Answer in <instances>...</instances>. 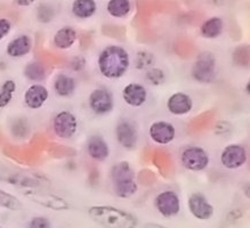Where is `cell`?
I'll use <instances>...</instances> for the list:
<instances>
[{
	"label": "cell",
	"instance_id": "52a82bcc",
	"mask_svg": "<svg viewBox=\"0 0 250 228\" xmlns=\"http://www.w3.org/2000/svg\"><path fill=\"white\" fill-rule=\"evenodd\" d=\"M182 163L187 169L191 171H201L207 168L209 156L207 152L201 147H188L182 153Z\"/></svg>",
	"mask_w": 250,
	"mask_h": 228
},
{
	"label": "cell",
	"instance_id": "f1b7e54d",
	"mask_svg": "<svg viewBox=\"0 0 250 228\" xmlns=\"http://www.w3.org/2000/svg\"><path fill=\"white\" fill-rule=\"evenodd\" d=\"M153 63V56L152 54L147 52H141L137 54V68L138 69H145L147 66H150Z\"/></svg>",
	"mask_w": 250,
	"mask_h": 228
},
{
	"label": "cell",
	"instance_id": "7c38bea8",
	"mask_svg": "<svg viewBox=\"0 0 250 228\" xmlns=\"http://www.w3.org/2000/svg\"><path fill=\"white\" fill-rule=\"evenodd\" d=\"M175 135H176V130L169 122L158 121L150 127V137L157 144H161V145L169 144L174 140Z\"/></svg>",
	"mask_w": 250,
	"mask_h": 228
},
{
	"label": "cell",
	"instance_id": "f546056e",
	"mask_svg": "<svg viewBox=\"0 0 250 228\" xmlns=\"http://www.w3.org/2000/svg\"><path fill=\"white\" fill-rule=\"evenodd\" d=\"M12 23L7 19H0V40H2L11 32Z\"/></svg>",
	"mask_w": 250,
	"mask_h": 228
},
{
	"label": "cell",
	"instance_id": "1f68e13d",
	"mask_svg": "<svg viewBox=\"0 0 250 228\" xmlns=\"http://www.w3.org/2000/svg\"><path fill=\"white\" fill-rule=\"evenodd\" d=\"M36 0H14V2L18 6H21V7H28V6L32 5Z\"/></svg>",
	"mask_w": 250,
	"mask_h": 228
},
{
	"label": "cell",
	"instance_id": "603a6c76",
	"mask_svg": "<svg viewBox=\"0 0 250 228\" xmlns=\"http://www.w3.org/2000/svg\"><path fill=\"white\" fill-rule=\"evenodd\" d=\"M107 13L113 18H125L130 12L129 0H110L106 6Z\"/></svg>",
	"mask_w": 250,
	"mask_h": 228
},
{
	"label": "cell",
	"instance_id": "e0dca14e",
	"mask_svg": "<svg viewBox=\"0 0 250 228\" xmlns=\"http://www.w3.org/2000/svg\"><path fill=\"white\" fill-rule=\"evenodd\" d=\"M32 49V40L29 36L22 35L16 37L15 39H13L11 42L8 43L6 52L7 55L13 57V58H20L23 57L31 52Z\"/></svg>",
	"mask_w": 250,
	"mask_h": 228
},
{
	"label": "cell",
	"instance_id": "5bb4252c",
	"mask_svg": "<svg viewBox=\"0 0 250 228\" xmlns=\"http://www.w3.org/2000/svg\"><path fill=\"white\" fill-rule=\"evenodd\" d=\"M117 139L125 149L131 150L137 144V133L135 127L128 121L120 122L116 130Z\"/></svg>",
	"mask_w": 250,
	"mask_h": 228
},
{
	"label": "cell",
	"instance_id": "ac0fdd59",
	"mask_svg": "<svg viewBox=\"0 0 250 228\" xmlns=\"http://www.w3.org/2000/svg\"><path fill=\"white\" fill-rule=\"evenodd\" d=\"M87 150L90 157L96 161H104L109 156L110 150L105 140L100 136L90 137L87 144Z\"/></svg>",
	"mask_w": 250,
	"mask_h": 228
},
{
	"label": "cell",
	"instance_id": "4316f807",
	"mask_svg": "<svg viewBox=\"0 0 250 228\" xmlns=\"http://www.w3.org/2000/svg\"><path fill=\"white\" fill-rule=\"evenodd\" d=\"M146 79L148 80V82L153 86H160L165 82L166 80V76L162 70L160 69H151L148 70V72L146 73Z\"/></svg>",
	"mask_w": 250,
	"mask_h": 228
},
{
	"label": "cell",
	"instance_id": "9c48e42d",
	"mask_svg": "<svg viewBox=\"0 0 250 228\" xmlns=\"http://www.w3.org/2000/svg\"><path fill=\"white\" fill-rule=\"evenodd\" d=\"M247 161L246 149L238 144L226 146L222 152L221 162L228 169H238L242 167Z\"/></svg>",
	"mask_w": 250,
	"mask_h": 228
},
{
	"label": "cell",
	"instance_id": "cb8c5ba5",
	"mask_svg": "<svg viewBox=\"0 0 250 228\" xmlns=\"http://www.w3.org/2000/svg\"><path fill=\"white\" fill-rule=\"evenodd\" d=\"M16 90V83L14 80H6L0 88V109L6 107L12 102Z\"/></svg>",
	"mask_w": 250,
	"mask_h": 228
},
{
	"label": "cell",
	"instance_id": "3957f363",
	"mask_svg": "<svg viewBox=\"0 0 250 228\" xmlns=\"http://www.w3.org/2000/svg\"><path fill=\"white\" fill-rule=\"evenodd\" d=\"M114 192L119 197H130L137 192V184L135 182L133 170L128 162H119L111 170Z\"/></svg>",
	"mask_w": 250,
	"mask_h": 228
},
{
	"label": "cell",
	"instance_id": "8fae6325",
	"mask_svg": "<svg viewBox=\"0 0 250 228\" xmlns=\"http://www.w3.org/2000/svg\"><path fill=\"white\" fill-rule=\"evenodd\" d=\"M190 212L199 220H208L214 214V207L200 193L192 194L188 199Z\"/></svg>",
	"mask_w": 250,
	"mask_h": 228
},
{
	"label": "cell",
	"instance_id": "8992f818",
	"mask_svg": "<svg viewBox=\"0 0 250 228\" xmlns=\"http://www.w3.org/2000/svg\"><path fill=\"white\" fill-rule=\"evenodd\" d=\"M53 129L56 136L60 138H71L78 129L76 115L69 111H62V112L57 113L53 121Z\"/></svg>",
	"mask_w": 250,
	"mask_h": 228
},
{
	"label": "cell",
	"instance_id": "d6986e66",
	"mask_svg": "<svg viewBox=\"0 0 250 228\" xmlns=\"http://www.w3.org/2000/svg\"><path fill=\"white\" fill-rule=\"evenodd\" d=\"M77 40V31L71 26H63L54 35V45L59 49H69Z\"/></svg>",
	"mask_w": 250,
	"mask_h": 228
},
{
	"label": "cell",
	"instance_id": "ba28073f",
	"mask_svg": "<svg viewBox=\"0 0 250 228\" xmlns=\"http://www.w3.org/2000/svg\"><path fill=\"white\" fill-rule=\"evenodd\" d=\"M155 207L166 218L176 216L181 210L180 197L173 190H165L155 197Z\"/></svg>",
	"mask_w": 250,
	"mask_h": 228
},
{
	"label": "cell",
	"instance_id": "5b68a950",
	"mask_svg": "<svg viewBox=\"0 0 250 228\" xmlns=\"http://www.w3.org/2000/svg\"><path fill=\"white\" fill-rule=\"evenodd\" d=\"M215 57L210 53H202L192 69V76L199 82H211L215 76Z\"/></svg>",
	"mask_w": 250,
	"mask_h": 228
},
{
	"label": "cell",
	"instance_id": "6da1fadb",
	"mask_svg": "<svg viewBox=\"0 0 250 228\" xmlns=\"http://www.w3.org/2000/svg\"><path fill=\"white\" fill-rule=\"evenodd\" d=\"M88 216L100 226L106 228H133L137 226L136 217L114 207H92L88 210Z\"/></svg>",
	"mask_w": 250,
	"mask_h": 228
},
{
	"label": "cell",
	"instance_id": "277c9868",
	"mask_svg": "<svg viewBox=\"0 0 250 228\" xmlns=\"http://www.w3.org/2000/svg\"><path fill=\"white\" fill-rule=\"evenodd\" d=\"M23 194L29 199H31L33 202L40 204V206L49 208L52 210H66L69 209L70 206L65 200L62 197L54 195L48 192H40V190H35L32 187L23 190Z\"/></svg>",
	"mask_w": 250,
	"mask_h": 228
},
{
	"label": "cell",
	"instance_id": "2e32d148",
	"mask_svg": "<svg viewBox=\"0 0 250 228\" xmlns=\"http://www.w3.org/2000/svg\"><path fill=\"white\" fill-rule=\"evenodd\" d=\"M147 97L146 89L138 83L127 85L123 90V98L128 105L133 107L142 106L145 103Z\"/></svg>",
	"mask_w": 250,
	"mask_h": 228
},
{
	"label": "cell",
	"instance_id": "7402d4cb",
	"mask_svg": "<svg viewBox=\"0 0 250 228\" xmlns=\"http://www.w3.org/2000/svg\"><path fill=\"white\" fill-rule=\"evenodd\" d=\"M223 28H224V23H223L222 19H208L201 25V35L206 39H215L223 32Z\"/></svg>",
	"mask_w": 250,
	"mask_h": 228
},
{
	"label": "cell",
	"instance_id": "83f0119b",
	"mask_svg": "<svg viewBox=\"0 0 250 228\" xmlns=\"http://www.w3.org/2000/svg\"><path fill=\"white\" fill-rule=\"evenodd\" d=\"M54 18V11L48 5L42 4L38 7V19L42 23H47L52 21Z\"/></svg>",
	"mask_w": 250,
	"mask_h": 228
},
{
	"label": "cell",
	"instance_id": "9a60e30c",
	"mask_svg": "<svg viewBox=\"0 0 250 228\" xmlns=\"http://www.w3.org/2000/svg\"><path fill=\"white\" fill-rule=\"evenodd\" d=\"M192 106H193L192 98L183 93H176L171 95L167 103L169 112L175 114V115H184V114L190 112Z\"/></svg>",
	"mask_w": 250,
	"mask_h": 228
},
{
	"label": "cell",
	"instance_id": "d4e9b609",
	"mask_svg": "<svg viewBox=\"0 0 250 228\" xmlns=\"http://www.w3.org/2000/svg\"><path fill=\"white\" fill-rule=\"evenodd\" d=\"M0 207L12 211H19L22 209V204L18 197L2 190H0Z\"/></svg>",
	"mask_w": 250,
	"mask_h": 228
},
{
	"label": "cell",
	"instance_id": "30bf717a",
	"mask_svg": "<svg viewBox=\"0 0 250 228\" xmlns=\"http://www.w3.org/2000/svg\"><path fill=\"white\" fill-rule=\"evenodd\" d=\"M89 106L94 113L106 114L113 109V97L106 89H96L90 94Z\"/></svg>",
	"mask_w": 250,
	"mask_h": 228
},
{
	"label": "cell",
	"instance_id": "4dcf8cb0",
	"mask_svg": "<svg viewBox=\"0 0 250 228\" xmlns=\"http://www.w3.org/2000/svg\"><path fill=\"white\" fill-rule=\"evenodd\" d=\"M29 226L31 228H48L50 226L49 221L43 217H36L30 221Z\"/></svg>",
	"mask_w": 250,
	"mask_h": 228
},
{
	"label": "cell",
	"instance_id": "7a4b0ae2",
	"mask_svg": "<svg viewBox=\"0 0 250 228\" xmlns=\"http://www.w3.org/2000/svg\"><path fill=\"white\" fill-rule=\"evenodd\" d=\"M99 68L101 73L105 78H120L129 68L128 53L119 46L106 47L99 57Z\"/></svg>",
	"mask_w": 250,
	"mask_h": 228
},
{
	"label": "cell",
	"instance_id": "4fadbf2b",
	"mask_svg": "<svg viewBox=\"0 0 250 228\" xmlns=\"http://www.w3.org/2000/svg\"><path fill=\"white\" fill-rule=\"evenodd\" d=\"M48 96L49 93L45 86L40 85V83H35L26 89L24 94V102L30 109L37 110L40 109L46 103Z\"/></svg>",
	"mask_w": 250,
	"mask_h": 228
},
{
	"label": "cell",
	"instance_id": "44dd1931",
	"mask_svg": "<svg viewBox=\"0 0 250 228\" xmlns=\"http://www.w3.org/2000/svg\"><path fill=\"white\" fill-rule=\"evenodd\" d=\"M54 89L59 96L67 97L72 95L76 90V81L69 76L59 75L54 81Z\"/></svg>",
	"mask_w": 250,
	"mask_h": 228
},
{
	"label": "cell",
	"instance_id": "484cf974",
	"mask_svg": "<svg viewBox=\"0 0 250 228\" xmlns=\"http://www.w3.org/2000/svg\"><path fill=\"white\" fill-rule=\"evenodd\" d=\"M24 75L26 78L32 80V81H42L45 78V70L40 63L33 62L26 65Z\"/></svg>",
	"mask_w": 250,
	"mask_h": 228
},
{
	"label": "cell",
	"instance_id": "ffe728a7",
	"mask_svg": "<svg viewBox=\"0 0 250 228\" xmlns=\"http://www.w3.org/2000/svg\"><path fill=\"white\" fill-rule=\"evenodd\" d=\"M72 14L78 19H89L96 13L95 0H74L72 2Z\"/></svg>",
	"mask_w": 250,
	"mask_h": 228
}]
</instances>
